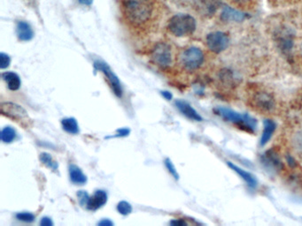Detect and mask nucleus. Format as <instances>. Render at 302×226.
Returning a JSON list of instances; mask_svg holds the SVG:
<instances>
[{
    "label": "nucleus",
    "mask_w": 302,
    "mask_h": 226,
    "mask_svg": "<svg viewBox=\"0 0 302 226\" xmlns=\"http://www.w3.org/2000/svg\"><path fill=\"white\" fill-rule=\"evenodd\" d=\"M155 7L154 0H121L123 16L137 28H142L153 20Z\"/></svg>",
    "instance_id": "f257e3e1"
},
{
    "label": "nucleus",
    "mask_w": 302,
    "mask_h": 226,
    "mask_svg": "<svg viewBox=\"0 0 302 226\" xmlns=\"http://www.w3.org/2000/svg\"><path fill=\"white\" fill-rule=\"evenodd\" d=\"M214 112L223 120L237 125L243 130L250 133H254L255 131L257 121L252 117L249 116L248 114H240L233 109H228L225 107L215 108Z\"/></svg>",
    "instance_id": "f03ea898"
},
{
    "label": "nucleus",
    "mask_w": 302,
    "mask_h": 226,
    "mask_svg": "<svg viewBox=\"0 0 302 226\" xmlns=\"http://www.w3.org/2000/svg\"><path fill=\"white\" fill-rule=\"evenodd\" d=\"M196 27L195 19L189 14H177L171 18L167 23L168 31L178 37L192 35L195 31Z\"/></svg>",
    "instance_id": "7ed1b4c3"
},
{
    "label": "nucleus",
    "mask_w": 302,
    "mask_h": 226,
    "mask_svg": "<svg viewBox=\"0 0 302 226\" xmlns=\"http://www.w3.org/2000/svg\"><path fill=\"white\" fill-rule=\"evenodd\" d=\"M204 53L197 47H190L185 49L180 55V64L185 70L195 71L202 66Z\"/></svg>",
    "instance_id": "20e7f679"
},
{
    "label": "nucleus",
    "mask_w": 302,
    "mask_h": 226,
    "mask_svg": "<svg viewBox=\"0 0 302 226\" xmlns=\"http://www.w3.org/2000/svg\"><path fill=\"white\" fill-rule=\"evenodd\" d=\"M153 62L157 66L167 68L172 64V49L167 42H160L156 43L151 52Z\"/></svg>",
    "instance_id": "39448f33"
},
{
    "label": "nucleus",
    "mask_w": 302,
    "mask_h": 226,
    "mask_svg": "<svg viewBox=\"0 0 302 226\" xmlns=\"http://www.w3.org/2000/svg\"><path fill=\"white\" fill-rule=\"evenodd\" d=\"M1 112L5 116L11 118L23 126H29V117L22 106L13 102H3L1 103Z\"/></svg>",
    "instance_id": "423d86ee"
},
{
    "label": "nucleus",
    "mask_w": 302,
    "mask_h": 226,
    "mask_svg": "<svg viewBox=\"0 0 302 226\" xmlns=\"http://www.w3.org/2000/svg\"><path fill=\"white\" fill-rule=\"evenodd\" d=\"M94 68H95V70L100 71L105 74V76L107 78L108 83L110 85L114 94L117 95L118 97H121L122 88H121V82L114 72L112 71L111 67L104 61L96 60L94 62Z\"/></svg>",
    "instance_id": "0eeeda50"
},
{
    "label": "nucleus",
    "mask_w": 302,
    "mask_h": 226,
    "mask_svg": "<svg viewBox=\"0 0 302 226\" xmlns=\"http://www.w3.org/2000/svg\"><path fill=\"white\" fill-rule=\"evenodd\" d=\"M206 42L207 48L214 53L223 52L230 45V38L224 32L210 33L206 36Z\"/></svg>",
    "instance_id": "6e6552de"
},
{
    "label": "nucleus",
    "mask_w": 302,
    "mask_h": 226,
    "mask_svg": "<svg viewBox=\"0 0 302 226\" xmlns=\"http://www.w3.org/2000/svg\"><path fill=\"white\" fill-rule=\"evenodd\" d=\"M196 11L204 17H212L220 7V0H192Z\"/></svg>",
    "instance_id": "1a4fd4ad"
},
{
    "label": "nucleus",
    "mask_w": 302,
    "mask_h": 226,
    "mask_svg": "<svg viewBox=\"0 0 302 226\" xmlns=\"http://www.w3.org/2000/svg\"><path fill=\"white\" fill-rule=\"evenodd\" d=\"M246 15L240 11L224 6L221 14V20L225 22H241L245 21Z\"/></svg>",
    "instance_id": "9d476101"
},
{
    "label": "nucleus",
    "mask_w": 302,
    "mask_h": 226,
    "mask_svg": "<svg viewBox=\"0 0 302 226\" xmlns=\"http://www.w3.org/2000/svg\"><path fill=\"white\" fill-rule=\"evenodd\" d=\"M16 35L20 41L28 42L34 37V31L28 22L20 21L16 25Z\"/></svg>",
    "instance_id": "9b49d317"
},
{
    "label": "nucleus",
    "mask_w": 302,
    "mask_h": 226,
    "mask_svg": "<svg viewBox=\"0 0 302 226\" xmlns=\"http://www.w3.org/2000/svg\"><path fill=\"white\" fill-rule=\"evenodd\" d=\"M107 194L105 191L98 190L92 197H90L87 208L90 210H97L107 203Z\"/></svg>",
    "instance_id": "f8f14e48"
},
{
    "label": "nucleus",
    "mask_w": 302,
    "mask_h": 226,
    "mask_svg": "<svg viewBox=\"0 0 302 226\" xmlns=\"http://www.w3.org/2000/svg\"><path fill=\"white\" fill-rule=\"evenodd\" d=\"M176 105L178 107V109L190 120H195V121H201L202 120L201 116L196 111L195 109L192 108V106L189 104L188 102L182 101V100H178L176 102Z\"/></svg>",
    "instance_id": "ddd939ff"
},
{
    "label": "nucleus",
    "mask_w": 302,
    "mask_h": 226,
    "mask_svg": "<svg viewBox=\"0 0 302 226\" xmlns=\"http://www.w3.org/2000/svg\"><path fill=\"white\" fill-rule=\"evenodd\" d=\"M253 102H254L255 106L264 111H269L270 109H273V98H272V96H270L269 94H266V93H262V94L256 95L253 99Z\"/></svg>",
    "instance_id": "4468645a"
},
{
    "label": "nucleus",
    "mask_w": 302,
    "mask_h": 226,
    "mask_svg": "<svg viewBox=\"0 0 302 226\" xmlns=\"http://www.w3.org/2000/svg\"><path fill=\"white\" fill-rule=\"evenodd\" d=\"M227 164L232 171H234L235 173H237L238 175L241 177L243 180H245V183L247 184V186H249L252 188H254L257 186V180L255 179V177L253 176L252 174L246 172L245 170L241 169L240 167L235 165L234 163H232L231 162H227Z\"/></svg>",
    "instance_id": "2eb2a0df"
},
{
    "label": "nucleus",
    "mask_w": 302,
    "mask_h": 226,
    "mask_svg": "<svg viewBox=\"0 0 302 226\" xmlns=\"http://www.w3.org/2000/svg\"><path fill=\"white\" fill-rule=\"evenodd\" d=\"M262 160H263V162L265 164V166L271 170H279L282 167V162L278 157V155L272 150H270V151L265 153L263 155Z\"/></svg>",
    "instance_id": "dca6fc26"
},
{
    "label": "nucleus",
    "mask_w": 302,
    "mask_h": 226,
    "mask_svg": "<svg viewBox=\"0 0 302 226\" xmlns=\"http://www.w3.org/2000/svg\"><path fill=\"white\" fill-rule=\"evenodd\" d=\"M275 130H276V124L273 120H266L264 121V128L261 138V146H265L269 142Z\"/></svg>",
    "instance_id": "f3484780"
},
{
    "label": "nucleus",
    "mask_w": 302,
    "mask_h": 226,
    "mask_svg": "<svg viewBox=\"0 0 302 226\" xmlns=\"http://www.w3.org/2000/svg\"><path fill=\"white\" fill-rule=\"evenodd\" d=\"M2 78L8 83V88L10 90L15 91V90H18L21 87V79L19 77L18 74H15V73L7 72L2 74Z\"/></svg>",
    "instance_id": "a211bd4d"
},
{
    "label": "nucleus",
    "mask_w": 302,
    "mask_h": 226,
    "mask_svg": "<svg viewBox=\"0 0 302 226\" xmlns=\"http://www.w3.org/2000/svg\"><path fill=\"white\" fill-rule=\"evenodd\" d=\"M69 176L72 182L75 185H84L87 181V178L81 169L74 164L69 166Z\"/></svg>",
    "instance_id": "6ab92c4d"
},
{
    "label": "nucleus",
    "mask_w": 302,
    "mask_h": 226,
    "mask_svg": "<svg viewBox=\"0 0 302 226\" xmlns=\"http://www.w3.org/2000/svg\"><path fill=\"white\" fill-rule=\"evenodd\" d=\"M62 127L67 133L76 134L79 133L78 124L74 118H67L61 121Z\"/></svg>",
    "instance_id": "aec40b11"
},
{
    "label": "nucleus",
    "mask_w": 302,
    "mask_h": 226,
    "mask_svg": "<svg viewBox=\"0 0 302 226\" xmlns=\"http://www.w3.org/2000/svg\"><path fill=\"white\" fill-rule=\"evenodd\" d=\"M16 137V132L11 127H6L1 132V140L5 143H11Z\"/></svg>",
    "instance_id": "412c9836"
},
{
    "label": "nucleus",
    "mask_w": 302,
    "mask_h": 226,
    "mask_svg": "<svg viewBox=\"0 0 302 226\" xmlns=\"http://www.w3.org/2000/svg\"><path fill=\"white\" fill-rule=\"evenodd\" d=\"M40 161L43 162L45 165L47 166L48 168L53 170V171H56L58 169V163L54 161L53 157L51 156L50 154L48 153H42L40 155Z\"/></svg>",
    "instance_id": "4be33fe9"
},
{
    "label": "nucleus",
    "mask_w": 302,
    "mask_h": 226,
    "mask_svg": "<svg viewBox=\"0 0 302 226\" xmlns=\"http://www.w3.org/2000/svg\"><path fill=\"white\" fill-rule=\"evenodd\" d=\"M117 210L121 215H128L132 211V205L130 204L127 201H121L117 205Z\"/></svg>",
    "instance_id": "5701e85b"
},
{
    "label": "nucleus",
    "mask_w": 302,
    "mask_h": 226,
    "mask_svg": "<svg viewBox=\"0 0 302 226\" xmlns=\"http://www.w3.org/2000/svg\"><path fill=\"white\" fill-rule=\"evenodd\" d=\"M16 218L22 222H32L35 220V215L29 212H22V213H18L16 215Z\"/></svg>",
    "instance_id": "b1692460"
},
{
    "label": "nucleus",
    "mask_w": 302,
    "mask_h": 226,
    "mask_svg": "<svg viewBox=\"0 0 302 226\" xmlns=\"http://www.w3.org/2000/svg\"><path fill=\"white\" fill-rule=\"evenodd\" d=\"M11 60L10 56H8L6 53H0V68L1 69H6L10 66Z\"/></svg>",
    "instance_id": "393cba45"
},
{
    "label": "nucleus",
    "mask_w": 302,
    "mask_h": 226,
    "mask_svg": "<svg viewBox=\"0 0 302 226\" xmlns=\"http://www.w3.org/2000/svg\"><path fill=\"white\" fill-rule=\"evenodd\" d=\"M77 196H78L80 204L82 205V206H86L87 207V204H88L90 200L89 194H87L85 191H79Z\"/></svg>",
    "instance_id": "a878e982"
},
{
    "label": "nucleus",
    "mask_w": 302,
    "mask_h": 226,
    "mask_svg": "<svg viewBox=\"0 0 302 226\" xmlns=\"http://www.w3.org/2000/svg\"><path fill=\"white\" fill-rule=\"evenodd\" d=\"M165 165L167 167V169L168 170V172L170 173V174L173 175L175 179H176V180H178L179 176H178V172H177V170H176L175 166L173 165V163H172V162H171L169 159H166V160H165Z\"/></svg>",
    "instance_id": "bb28decb"
},
{
    "label": "nucleus",
    "mask_w": 302,
    "mask_h": 226,
    "mask_svg": "<svg viewBox=\"0 0 302 226\" xmlns=\"http://www.w3.org/2000/svg\"><path fill=\"white\" fill-rule=\"evenodd\" d=\"M233 3L236 4V5H238V6H241V7H244V6H247L248 4L251 3L252 2V0H231Z\"/></svg>",
    "instance_id": "cd10ccee"
},
{
    "label": "nucleus",
    "mask_w": 302,
    "mask_h": 226,
    "mask_svg": "<svg viewBox=\"0 0 302 226\" xmlns=\"http://www.w3.org/2000/svg\"><path fill=\"white\" fill-rule=\"evenodd\" d=\"M54 224L53 222H52V220L49 217H44L41 220V222H40V225L42 226H52Z\"/></svg>",
    "instance_id": "c85d7f7f"
},
{
    "label": "nucleus",
    "mask_w": 302,
    "mask_h": 226,
    "mask_svg": "<svg viewBox=\"0 0 302 226\" xmlns=\"http://www.w3.org/2000/svg\"><path fill=\"white\" fill-rule=\"evenodd\" d=\"M128 134H130V130L127 129V128H123V129H119L117 131V134L115 136L116 137H119V136L122 137V136H127V135H128Z\"/></svg>",
    "instance_id": "c756f323"
},
{
    "label": "nucleus",
    "mask_w": 302,
    "mask_h": 226,
    "mask_svg": "<svg viewBox=\"0 0 302 226\" xmlns=\"http://www.w3.org/2000/svg\"><path fill=\"white\" fill-rule=\"evenodd\" d=\"M171 225H186L187 222L184 221L183 219H178V220H173L170 222Z\"/></svg>",
    "instance_id": "7c9ffc66"
},
{
    "label": "nucleus",
    "mask_w": 302,
    "mask_h": 226,
    "mask_svg": "<svg viewBox=\"0 0 302 226\" xmlns=\"http://www.w3.org/2000/svg\"><path fill=\"white\" fill-rule=\"evenodd\" d=\"M113 224H114L113 222H111L110 220H108V219H104L101 222H99V225L111 226L113 225Z\"/></svg>",
    "instance_id": "2f4dec72"
},
{
    "label": "nucleus",
    "mask_w": 302,
    "mask_h": 226,
    "mask_svg": "<svg viewBox=\"0 0 302 226\" xmlns=\"http://www.w3.org/2000/svg\"><path fill=\"white\" fill-rule=\"evenodd\" d=\"M161 95H163V97L165 99H167V100H171L172 99V94H171L170 92L168 91H162L161 92Z\"/></svg>",
    "instance_id": "473e14b6"
},
{
    "label": "nucleus",
    "mask_w": 302,
    "mask_h": 226,
    "mask_svg": "<svg viewBox=\"0 0 302 226\" xmlns=\"http://www.w3.org/2000/svg\"><path fill=\"white\" fill-rule=\"evenodd\" d=\"M79 3L83 6H91L93 3V0H78Z\"/></svg>",
    "instance_id": "72a5a7b5"
},
{
    "label": "nucleus",
    "mask_w": 302,
    "mask_h": 226,
    "mask_svg": "<svg viewBox=\"0 0 302 226\" xmlns=\"http://www.w3.org/2000/svg\"><path fill=\"white\" fill-rule=\"evenodd\" d=\"M287 161L288 163H289L291 167H293V166L295 165V160L294 159L292 158L291 156H290V155H288Z\"/></svg>",
    "instance_id": "f704fd0d"
},
{
    "label": "nucleus",
    "mask_w": 302,
    "mask_h": 226,
    "mask_svg": "<svg viewBox=\"0 0 302 226\" xmlns=\"http://www.w3.org/2000/svg\"><path fill=\"white\" fill-rule=\"evenodd\" d=\"M27 1H28V2H29V4H30V5H31V4H32L33 2H34V0H27Z\"/></svg>",
    "instance_id": "c9c22d12"
},
{
    "label": "nucleus",
    "mask_w": 302,
    "mask_h": 226,
    "mask_svg": "<svg viewBox=\"0 0 302 226\" xmlns=\"http://www.w3.org/2000/svg\"><path fill=\"white\" fill-rule=\"evenodd\" d=\"M300 53H301V55H302V43H301V45H300Z\"/></svg>",
    "instance_id": "e433bc0d"
}]
</instances>
